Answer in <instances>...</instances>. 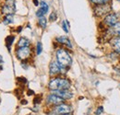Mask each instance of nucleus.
Returning <instances> with one entry per match:
<instances>
[{
  "mask_svg": "<svg viewBox=\"0 0 120 115\" xmlns=\"http://www.w3.org/2000/svg\"><path fill=\"white\" fill-rule=\"evenodd\" d=\"M71 86V83L68 78L61 77V76H55L51 78L48 83V88L51 91H56L62 89H69Z\"/></svg>",
  "mask_w": 120,
  "mask_h": 115,
  "instance_id": "nucleus-1",
  "label": "nucleus"
},
{
  "mask_svg": "<svg viewBox=\"0 0 120 115\" xmlns=\"http://www.w3.org/2000/svg\"><path fill=\"white\" fill-rule=\"evenodd\" d=\"M56 62L59 64L61 67L68 68L72 64L71 55L66 49L59 48L56 53Z\"/></svg>",
  "mask_w": 120,
  "mask_h": 115,
  "instance_id": "nucleus-2",
  "label": "nucleus"
},
{
  "mask_svg": "<svg viewBox=\"0 0 120 115\" xmlns=\"http://www.w3.org/2000/svg\"><path fill=\"white\" fill-rule=\"evenodd\" d=\"M73 111V108L71 105L68 104V103H61L59 105H56L55 107L52 108V113L56 115H62V114H68V113H72Z\"/></svg>",
  "mask_w": 120,
  "mask_h": 115,
  "instance_id": "nucleus-3",
  "label": "nucleus"
},
{
  "mask_svg": "<svg viewBox=\"0 0 120 115\" xmlns=\"http://www.w3.org/2000/svg\"><path fill=\"white\" fill-rule=\"evenodd\" d=\"M31 55V49L30 47H21L18 48L16 51V56L21 61H26Z\"/></svg>",
  "mask_w": 120,
  "mask_h": 115,
  "instance_id": "nucleus-4",
  "label": "nucleus"
},
{
  "mask_svg": "<svg viewBox=\"0 0 120 115\" xmlns=\"http://www.w3.org/2000/svg\"><path fill=\"white\" fill-rule=\"evenodd\" d=\"M63 102H65V101H64L63 99H61L60 97H58L57 95L54 94V93L49 94V95L46 97V99H45V103H46V105L49 106V107H51V108H53V107H55V106H56V105H59V104L63 103Z\"/></svg>",
  "mask_w": 120,
  "mask_h": 115,
  "instance_id": "nucleus-5",
  "label": "nucleus"
},
{
  "mask_svg": "<svg viewBox=\"0 0 120 115\" xmlns=\"http://www.w3.org/2000/svg\"><path fill=\"white\" fill-rule=\"evenodd\" d=\"M94 11V15L97 17H103L105 15H108L111 11V7L110 5L107 4H104V5H99L96 6L93 9Z\"/></svg>",
  "mask_w": 120,
  "mask_h": 115,
  "instance_id": "nucleus-6",
  "label": "nucleus"
},
{
  "mask_svg": "<svg viewBox=\"0 0 120 115\" xmlns=\"http://www.w3.org/2000/svg\"><path fill=\"white\" fill-rule=\"evenodd\" d=\"M16 7L14 0H6L2 7V13L5 15H13L15 13Z\"/></svg>",
  "mask_w": 120,
  "mask_h": 115,
  "instance_id": "nucleus-7",
  "label": "nucleus"
},
{
  "mask_svg": "<svg viewBox=\"0 0 120 115\" xmlns=\"http://www.w3.org/2000/svg\"><path fill=\"white\" fill-rule=\"evenodd\" d=\"M116 22H118V17L116 13H109L105 16L104 19V23L108 28H112L115 24H116Z\"/></svg>",
  "mask_w": 120,
  "mask_h": 115,
  "instance_id": "nucleus-8",
  "label": "nucleus"
},
{
  "mask_svg": "<svg viewBox=\"0 0 120 115\" xmlns=\"http://www.w3.org/2000/svg\"><path fill=\"white\" fill-rule=\"evenodd\" d=\"M52 93L57 95L64 101H69L73 98V93L69 89H62V90H56V91H52Z\"/></svg>",
  "mask_w": 120,
  "mask_h": 115,
  "instance_id": "nucleus-9",
  "label": "nucleus"
},
{
  "mask_svg": "<svg viewBox=\"0 0 120 115\" xmlns=\"http://www.w3.org/2000/svg\"><path fill=\"white\" fill-rule=\"evenodd\" d=\"M49 73L52 76H55V75H57L61 73V66L60 65L56 62V61H54L50 64L49 65Z\"/></svg>",
  "mask_w": 120,
  "mask_h": 115,
  "instance_id": "nucleus-10",
  "label": "nucleus"
},
{
  "mask_svg": "<svg viewBox=\"0 0 120 115\" xmlns=\"http://www.w3.org/2000/svg\"><path fill=\"white\" fill-rule=\"evenodd\" d=\"M110 44L114 50L115 53H116L117 54H120V37H113L110 40Z\"/></svg>",
  "mask_w": 120,
  "mask_h": 115,
  "instance_id": "nucleus-11",
  "label": "nucleus"
},
{
  "mask_svg": "<svg viewBox=\"0 0 120 115\" xmlns=\"http://www.w3.org/2000/svg\"><path fill=\"white\" fill-rule=\"evenodd\" d=\"M40 5H41V7H40V8L37 10V12H36V16H37L38 18L45 17V15L48 12V9H49L48 5L45 3V1H42V2L40 3Z\"/></svg>",
  "mask_w": 120,
  "mask_h": 115,
  "instance_id": "nucleus-12",
  "label": "nucleus"
},
{
  "mask_svg": "<svg viewBox=\"0 0 120 115\" xmlns=\"http://www.w3.org/2000/svg\"><path fill=\"white\" fill-rule=\"evenodd\" d=\"M56 40V43H60V44H62V45H64L69 49H72V43L67 36H59Z\"/></svg>",
  "mask_w": 120,
  "mask_h": 115,
  "instance_id": "nucleus-13",
  "label": "nucleus"
},
{
  "mask_svg": "<svg viewBox=\"0 0 120 115\" xmlns=\"http://www.w3.org/2000/svg\"><path fill=\"white\" fill-rule=\"evenodd\" d=\"M30 42L25 37H21L17 43V48H21V47H30Z\"/></svg>",
  "mask_w": 120,
  "mask_h": 115,
  "instance_id": "nucleus-14",
  "label": "nucleus"
},
{
  "mask_svg": "<svg viewBox=\"0 0 120 115\" xmlns=\"http://www.w3.org/2000/svg\"><path fill=\"white\" fill-rule=\"evenodd\" d=\"M113 32H114V37L116 36V37H120V21L116 22V24H115L113 27Z\"/></svg>",
  "mask_w": 120,
  "mask_h": 115,
  "instance_id": "nucleus-15",
  "label": "nucleus"
},
{
  "mask_svg": "<svg viewBox=\"0 0 120 115\" xmlns=\"http://www.w3.org/2000/svg\"><path fill=\"white\" fill-rule=\"evenodd\" d=\"M3 23L5 25H8L13 23V15H6L4 19H3Z\"/></svg>",
  "mask_w": 120,
  "mask_h": 115,
  "instance_id": "nucleus-16",
  "label": "nucleus"
},
{
  "mask_svg": "<svg viewBox=\"0 0 120 115\" xmlns=\"http://www.w3.org/2000/svg\"><path fill=\"white\" fill-rule=\"evenodd\" d=\"M15 40V37L13 35H10V36H8L7 39H6V44H7V47L8 48V50H10V46L12 45V43Z\"/></svg>",
  "mask_w": 120,
  "mask_h": 115,
  "instance_id": "nucleus-17",
  "label": "nucleus"
},
{
  "mask_svg": "<svg viewBox=\"0 0 120 115\" xmlns=\"http://www.w3.org/2000/svg\"><path fill=\"white\" fill-rule=\"evenodd\" d=\"M38 24L41 28L45 29L46 28V25H47V19L45 18V17H42V18H39L38 19Z\"/></svg>",
  "mask_w": 120,
  "mask_h": 115,
  "instance_id": "nucleus-18",
  "label": "nucleus"
},
{
  "mask_svg": "<svg viewBox=\"0 0 120 115\" xmlns=\"http://www.w3.org/2000/svg\"><path fill=\"white\" fill-rule=\"evenodd\" d=\"M109 1H110V0H90V2H91L92 4H94L95 6L107 4V3H109Z\"/></svg>",
  "mask_w": 120,
  "mask_h": 115,
  "instance_id": "nucleus-19",
  "label": "nucleus"
},
{
  "mask_svg": "<svg viewBox=\"0 0 120 115\" xmlns=\"http://www.w3.org/2000/svg\"><path fill=\"white\" fill-rule=\"evenodd\" d=\"M42 52H43V45H42V43L38 42L37 44H36V54H37L38 55H40V54H42Z\"/></svg>",
  "mask_w": 120,
  "mask_h": 115,
  "instance_id": "nucleus-20",
  "label": "nucleus"
},
{
  "mask_svg": "<svg viewBox=\"0 0 120 115\" xmlns=\"http://www.w3.org/2000/svg\"><path fill=\"white\" fill-rule=\"evenodd\" d=\"M68 26H69V24H68V22L67 20H63L62 21V29L66 33L68 32Z\"/></svg>",
  "mask_w": 120,
  "mask_h": 115,
  "instance_id": "nucleus-21",
  "label": "nucleus"
},
{
  "mask_svg": "<svg viewBox=\"0 0 120 115\" xmlns=\"http://www.w3.org/2000/svg\"><path fill=\"white\" fill-rule=\"evenodd\" d=\"M57 19V15L56 12H52L50 16H49V20L50 21H55V20H56Z\"/></svg>",
  "mask_w": 120,
  "mask_h": 115,
  "instance_id": "nucleus-22",
  "label": "nucleus"
},
{
  "mask_svg": "<svg viewBox=\"0 0 120 115\" xmlns=\"http://www.w3.org/2000/svg\"><path fill=\"white\" fill-rule=\"evenodd\" d=\"M104 112V107L103 106H99L97 108V110L95 111V115H101Z\"/></svg>",
  "mask_w": 120,
  "mask_h": 115,
  "instance_id": "nucleus-23",
  "label": "nucleus"
},
{
  "mask_svg": "<svg viewBox=\"0 0 120 115\" xmlns=\"http://www.w3.org/2000/svg\"><path fill=\"white\" fill-rule=\"evenodd\" d=\"M41 100H42V99H41V96H36V97L34 98V101H33V102H34V104H39V103L41 102Z\"/></svg>",
  "mask_w": 120,
  "mask_h": 115,
  "instance_id": "nucleus-24",
  "label": "nucleus"
},
{
  "mask_svg": "<svg viewBox=\"0 0 120 115\" xmlns=\"http://www.w3.org/2000/svg\"><path fill=\"white\" fill-rule=\"evenodd\" d=\"M18 81H19V82H22V83H24V84L27 82L26 78H24V77H18Z\"/></svg>",
  "mask_w": 120,
  "mask_h": 115,
  "instance_id": "nucleus-25",
  "label": "nucleus"
},
{
  "mask_svg": "<svg viewBox=\"0 0 120 115\" xmlns=\"http://www.w3.org/2000/svg\"><path fill=\"white\" fill-rule=\"evenodd\" d=\"M3 64H4V61H3V58L0 55V69L3 68Z\"/></svg>",
  "mask_w": 120,
  "mask_h": 115,
  "instance_id": "nucleus-26",
  "label": "nucleus"
},
{
  "mask_svg": "<svg viewBox=\"0 0 120 115\" xmlns=\"http://www.w3.org/2000/svg\"><path fill=\"white\" fill-rule=\"evenodd\" d=\"M32 1H33V3H34V5H35V6H38V5H39L38 0H32Z\"/></svg>",
  "mask_w": 120,
  "mask_h": 115,
  "instance_id": "nucleus-27",
  "label": "nucleus"
},
{
  "mask_svg": "<svg viewBox=\"0 0 120 115\" xmlns=\"http://www.w3.org/2000/svg\"><path fill=\"white\" fill-rule=\"evenodd\" d=\"M33 93H34V92H33V91H32V90H29V91H28V95H32V94H33Z\"/></svg>",
  "mask_w": 120,
  "mask_h": 115,
  "instance_id": "nucleus-28",
  "label": "nucleus"
},
{
  "mask_svg": "<svg viewBox=\"0 0 120 115\" xmlns=\"http://www.w3.org/2000/svg\"><path fill=\"white\" fill-rule=\"evenodd\" d=\"M21 103H22V104H27V103H28V101H22V102H21Z\"/></svg>",
  "mask_w": 120,
  "mask_h": 115,
  "instance_id": "nucleus-29",
  "label": "nucleus"
},
{
  "mask_svg": "<svg viewBox=\"0 0 120 115\" xmlns=\"http://www.w3.org/2000/svg\"><path fill=\"white\" fill-rule=\"evenodd\" d=\"M62 115H72V113H68V114H62Z\"/></svg>",
  "mask_w": 120,
  "mask_h": 115,
  "instance_id": "nucleus-30",
  "label": "nucleus"
},
{
  "mask_svg": "<svg viewBox=\"0 0 120 115\" xmlns=\"http://www.w3.org/2000/svg\"><path fill=\"white\" fill-rule=\"evenodd\" d=\"M48 115H56V114H54V113H52V112H51V113H49Z\"/></svg>",
  "mask_w": 120,
  "mask_h": 115,
  "instance_id": "nucleus-31",
  "label": "nucleus"
},
{
  "mask_svg": "<svg viewBox=\"0 0 120 115\" xmlns=\"http://www.w3.org/2000/svg\"><path fill=\"white\" fill-rule=\"evenodd\" d=\"M30 115H35V114H30Z\"/></svg>",
  "mask_w": 120,
  "mask_h": 115,
  "instance_id": "nucleus-32",
  "label": "nucleus"
},
{
  "mask_svg": "<svg viewBox=\"0 0 120 115\" xmlns=\"http://www.w3.org/2000/svg\"><path fill=\"white\" fill-rule=\"evenodd\" d=\"M117 1H119V2H120V0H117Z\"/></svg>",
  "mask_w": 120,
  "mask_h": 115,
  "instance_id": "nucleus-33",
  "label": "nucleus"
}]
</instances>
